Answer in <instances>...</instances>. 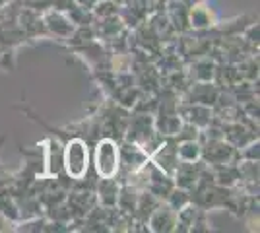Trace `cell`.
<instances>
[{
	"mask_svg": "<svg viewBox=\"0 0 260 233\" xmlns=\"http://www.w3.org/2000/svg\"><path fill=\"white\" fill-rule=\"evenodd\" d=\"M64 163L68 175L80 179L87 169V150L82 140H72L66 146Z\"/></svg>",
	"mask_w": 260,
	"mask_h": 233,
	"instance_id": "6da1fadb",
	"label": "cell"
},
{
	"mask_svg": "<svg viewBox=\"0 0 260 233\" xmlns=\"http://www.w3.org/2000/svg\"><path fill=\"white\" fill-rule=\"evenodd\" d=\"M119 167V152L111 140L101 142L98 148V171L103 177H113Z\"/></svg>",
	"mask_w": 260,
	"mask_h": 233,
	"instance_id": "7a4b0ae2",
	"label": "cell"
}]
</instances>
